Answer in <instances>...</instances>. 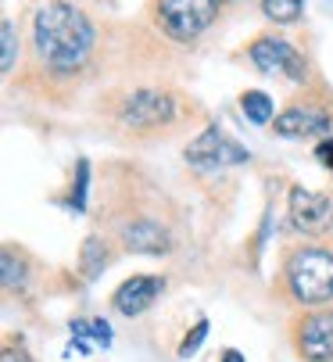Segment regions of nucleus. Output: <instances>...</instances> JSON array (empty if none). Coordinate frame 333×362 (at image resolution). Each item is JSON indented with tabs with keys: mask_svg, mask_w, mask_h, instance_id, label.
I'll return each instance as SVG.
<instances>
[{
	"mask_svg": "<svg viewBox=\"0 0 333 362\" xmlns=\"http://www.w3.org/2000/svg\"><path fill=\"white\" fill-rule=\"evenodd\" d=\"M111 262V251L104 247V240H97V237H90L86 244H83V255H79V266H83V273L93 280L104 266Z\"/></svg>",
	"mask_w": 333,
	"mask_h": 362,
	"instance_id": "obj_14",
	"label": "nucleus"
},
{
	"mask_svg": "<svg viewBox=\"0 0 333 362\" xmlns=\"http://www.w3.org/2000/svg\"><path fill=\"white\" fill-rule=\"evenodd\" d=\"M122 244L133 255H165V251H173L169 230H165L158 219H147V216L122 226Z\"/></svg>",
	"mask_w": 333,
	"mask_h": 362,
	"instance_id": "obj_10",
	"label": "nucleus"
},
{
	"mask_svg": "<svg viewBox=\"0 0 333 362\" xmlns=\"http://www.w3.org/2000/svg\"><path fill=\"white\" fill-rule=\"evenodd\" d=\"M86 176H90V165L79 162V180H76V187H72V204H76L79 212L86 209Z\"/></svg>",
	"mask_w": 333,
	"mask_h": 362,
	"instance_id": "obj_18",
	"label": "nucleus"
},
{
	"mask_svg": "<svg viewBox=\"0 0 333 362\" xmlns=\"http://www.w3.org/2000/svg\"><path fill=\"white\" fill-rule=\"evenodd\" d=\"M287 212L298 233H326L333 226V194L329 190H305V187H291L287 194Z\"/></svg>",
	"mask_w": 333,
	"mask_h": 362,
	"instance_id": "obj_7",
	"label": "nucleus"
},
{
	"mask_svg": "<svg viewBox=\"0 0 333 362\" xmlns=\"http://www.w3.org/2000/svg\"><path fill=\"white\" fill-rule=\"evenodd\" d=\"M240 112L255 122V126H269L276 119V105L265 90H244L240 93Z\"/></svg>",
	"mask_w": 333,
	"mask_h": 362,
	"instance_id": "obj_12",
	"label": "nucleus"
},
{
	"mask_svg": "<svg viewBox=\"0 0 333 362\" xmlns=\"http://www.w3.org/2000/svg\"><path fill=\"white\" fill-rule=\"evenodd\" d=\"M251 158L247 147L237 144L230 133H222L218 126H208L197 140L187 144V165L201 169V173H215V169H233L244 165Z\"/></svg>",
	"mask_w": 333,
	"mask_h": 362,
	"instance_id": "obj_6",
	"label": "nucleus"
},
{
	"mask_svg": "<svg viewBox=\"0 0 333 362\" xmlns=\"http://www.w3.org/2000/svg\"><path fill=\"white\" fill-rule=\"evenodd\" d=\"M204 337H208V320H201V323L194 327V334H187V337H183V344H180V355H183V358H190V355L201 348V341H204Z\"/></svg>",
	"mask_w": 333,
	"mask_h": 362,
	"instance_id": "obj_17",
	"label": "nucleus"
},
{
	"mask_svg": "<svg viewBox=\"0 0 333 362\" xmlns=\"http://www.w3.org/2000/svg\"><path fill=\"white\" fill-rule=\"evenodd\" d=\"M329 115L315 112V108H287L272 119V133L276 136H287V140H308L319 133H329Z\"/></svg>",
	"mask_w": 333,
	"mask_h": 362,
	"instance_id": "obj_11",
	"label": "nucleus"
},
{
	"mask_svg": "<svg viewBox=\"0 0 333 362\" xmlns=\"http://www.w3.org/2000/svg\"><path fill=\"white\" fill-rule=\"evenodd\" d=\"M218 18L215 0H151V22L154 29L173 43L201 40L211 22Z\"/></svg>",
	"mask_w": 333,
	"mask_h": 362,
	"instance_id": "obj_3",
	"label": "nucleus"
},
{
	"mask_svg": "<svg viewBox=\"0 0 333 362\" xmlns=\"http://www.w3.org/2000/svg\"><path fill=\"white\" fill-rule=\"evenodd\" d=\"M315 158H319V162H322V165L333 173V140H322V144L315 147Z\"/></svg>",
	"mask_w": 333,
	"mask_h": 362,
	"instance_id": "obj_19",
	"label": "nucleus"
},
{
	"mask_svg": "<svg viewBox=\"0 0 333 362\" xmlns=\"http://www.w3.org/2000/svg\"><path fill=\"white\" fill-rule=\"evenodd\" d=\"M247 58L258 72L265 76H280L287 83H305L312 76L308 69V58L301 54V50L287 40V36H276V33H262L255 36V43L247 47Z\"/></svg>",
	"mask_w": 333,
	"mask_h": 362,
	"instance_id": "obj_5",
	"label": "nucleus"
},
{
	"mask_svg": "<svg viewBox=\"0 0 333 362\" xmlns=\"http://www.w3.org/2000/svg\"><path fill=\"white\" fill-rule=\"evenodd\" d=\"M222 362H244V358H240V351H233V348H226V351H222Z\"/></svg>",
	"mask_w": 333,
	"mask_h": 362,
	"instance_id": "obj_21",
	"label": "nucleus"
},
{
	"mask_svg": "<svg viewBox=\"0 0 333 362\" xmlns=\"http://www.w3.org/2000/svg\"><path fill=\"white\" fill-rule=\"evenodd\" d=\"M115 119H119V126L136 129V133L173 126V119H176V97L169 90H154V86L129 90L126 97H119Z\"/></svg>",
	"mask_w": 333,
	"mask_h": 362,
	"instance_id": "obj_4",
	"label": "nucleus"
},
{
	"mask_svg": "<svg viewBox=\"0 0 333 362\" xmlns=\"http://www.w3.org/2000/svg\"><path fill=\"white\" fill-rule=\"evenodd\" d=\"M161 291H165V280L161 276H129V280H122L119 284V291L111 294V305H115V313H122V316H140V313H147V308L161 298Z\"/></svg>",
	"mask_w": 333,
	"mask_h": 362,
	"instance_id": "obj_9",
	"label": "nucleus"
},
{
	"mask_svg": "<svg viewBox=\"0 0 333 362\" xmlns=\"http://www.w3.org/2000/svg\"><path fill=\"white\" fill-rule=\"evenodd\" d=\"M0 36H4V62H0V69L15 72V62H18V25H15L11 18H4V25H0Z\"/></svg>",
	"mask_w": 333,
	"mask_h": 362,
	"instance_id": "obj_16",
	"label": "nucleus"
},
{
	"mask_svg": "<svg viewBox=\"0 0 333 362\" xmlns=\"http://www.w3.org/2000/svg\"><path fill=\"white\" fill-rule=\"evenodd\" d=\"M301 11H305V0H262V15L276 25L301 22Z\"/></svg>",
	"mask_w": 333,
	"mask_h": 362,
	"instance_id": "obj_13",
	"label": "nucleus"
},
{
	"mask_svg": "<svg viewBox=\"0 0 333 362\" xmlns=\"http://www.w3.org/2000/svg\"><path fill=\"white\" fill-rule=\"evenodd\" d=\"M284 276L294 301L308 308L329 305L333 301V247H319V244L294 247L284 262Z\"/></svg>",
	"mask_w": 333,
	"mask_h": 362,
	"instance_id": "obj_2",
	"label": "nucleus"
},
{
	"mask_svg": "<svg viewBox=\"0 0 333 362\" xmlns=\"http://www.w3.org/2000/svg\"><path fill=\"white\" fill-rule=\"evenodd\" d=\"M215 4H218V8H222V4H233V0H215Z\"/></svg>",
	"mask_w": 333,
	"mask_h": 362,
	"instance_id": "obj_22",
	"label": "nucleus"
},
{
	"mask_svg": "<svg viewBox=\"0 0 333 362\" xmlns=\"http://www.w3.org/2000/svg\"><path fill=\"white\" fill-rule=\"evenodd\" d=\"M97 29L72 0H47L33 15V54L50 76H76L90 65Z\"/></svg>",
	"mask_w": 333,
	"mask_h": 362,
	"instance_id": "obj_1",
	"label": "nucleus"
},
{
	"mask_svg": "<svg viewBox=\"0 0 333 362\" xmlns=\"http://www.w3.org/2000/svg\"><path fill=\"white\" fill-rule=\"evenodd\" d=\"M0 362H33V355H29V351H22V348H4Z\"/></svg>",
	"mask_w": 333,
	"mask_h": 362,
	"instance_id": "obj_20",
	"label": "nucleus"
},
{
	"mask_svg": "<svg viewBox=\"0 0 333 362\" xmlns=\"http://www.w3.org/2000/svg\"><path fill=\"white\" fill-rule=\"evenodd\" d=\"M72 337L93 341L97 348H111V327H107V320H76L72 323Z\"/></svg>",
	"mask_w": 333,
	"mask_h": 362,
	"instance_id": "obj_15",
	"label": "nucleus"
},
{
	"mask_svg": "<svg viewBox=\"0 0 333 362\" xmlns=\"http://www.w3.org/2000/svg\"><path fill=\"white\" fill-rule=\"evenodd\" d=\"M298 351L305 362H333V308H315L298 323Z\"/></svg>",
	"mask_w": 333,
	"mask_h": 362,
	"instance_id": "obj_8",
	"label": "nucleus"
}]
</instances>
